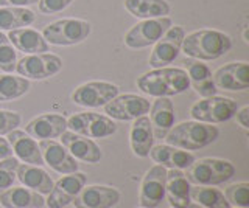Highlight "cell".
<instances>
[{
	"label": "cell",
	"mask_w": 249,
	"mask_h": 208,
	"mask_svg": "<svg viewBox=\"0 0 249 208\" xmlns=\"http://www.w3.org/2000/svg\"><path fill=\"white\" fill-rule=\"evenodd\" d=\"M243 37H245V42H249V39H248V28H245V32H243Z\"/></svg>",
	"instance_id": "cell-43"
},
{
	"label": "cell",
	"mask_w": 249,
	"mask_h": 208,
	"mask_svg": "<svg viewBox=\"0 0 249 208\" xmlns=\"http://www.w3.org/2000/svg\"><path fill=\"white\" fill-rule=\"evenodd\" d=\"M170 208H171V207H170Z\"/></svg>",
	"instance_id": "cell-46"
},
{
	"label": "cell",
	"mask_w": 249,
	"mask_h": 208,
	"mask_svg": "<svg viewBox=\"0 0 249 208\" xmlns=\"http://www.w3.org/2000/svg\"><path fill=\"white\" fill-rule=\"evenodd\" d=\"M126 11L137 19H156L170 14V3L167 0H124Z\"/></svg>",
	"instance_id": "cell-28"
},
{
	"label": "cell",
	"mask_w": 249,
	"mask_h": 208,
	"mask_svg": "<svg viewBox=\"0 0 249 208\" xmlns=\"http://www.w3.org/2000/svg\"><path fill=\"white\" fill-rule=\"evenodd\" d=\"M20 121L22 118L18 112L0 109V137H3L8 132H11V130L18 129V126H20Z\"/></svg>",
	"instance_id": "cell-36"
},
{
	"label": "cell",
	"mask_w": 249,
	"mask_h": 208,
	"mask_svg": "<svg viewBox=\"0 0 249 208\" xmlns=\"http://www.w3.org/2000/svg\"><path fill=\"white\" fill-rule=\"evenodd\" d=\"M62 70V59L53 53H36L27 55L16 64V70L19 76L25 80L42 81L58 75Z\"/></svg>",
	"instance_id": "cell-7"
},
{
	"label": "cell",
	"mask_w": 249,
	"mask_h": 208,
	"mask_svg": "<svg viewBox=\"0 0 249 208\" xmlns=\"http://www.w3.org/2000/svg\"><path fill=\"white\" fill-rule=\"evenodd\" d=\"M212 81L218 89L223 90H246L249 87V65L245 61L228 63L213 72Z\"/></svg>",
	"instance_id": "cell-16"
},
{
	"label": "cell",
	"mask_w": 249,
	"mask_h": 208,
	"mask_svg": "<svg viewBox=\"0 0 249 208\" xmlns=\"http://www.w3.org/2000/svg\"><path fill=\"white\" fill-rule=\"evenodd\" d=\"M232 48V37L218 30H196L184 36L181 51L198 61H215Z\"/></svg>",
	"instance_id": "cell-2"
},
{
	"label": "cell",
	"mask_w": 249,
	"mask_h": 208,
	"mask_svg": "<svg viewBox=\"0 0 249 208\" xmlns=\"http://www.w3.org/2000/svg\"><path fill=\"white\" fill-rule=\"evenodd\" d=\"M150 123L153 128L154 138H165L167 132L175 126L176 115H175V106L170 101V98H156L153 104L150 106Z\"/></svg>",
	"instance_id": "cell-22"
},
{
	"label": "cell",
	"mask_w": 249,
	"mask_h": 208,
	"mask_svg": "<svg viewBox=\"0 0 249 208\" xmlns=\"http://www.w3.org/2000/svg\"><path fill=\"white\" fill-rule=\"evenodd\" d=\"M67 129L88 138H106L117 132V125L107 115L97 112H80L67 120Z\"/></svg>",
	"instance_id": "cell-8"
},
{
	"label": "cell",
	"mask_w": 249,
	"mask_h": 208,
	"mask_svg": "<svg viewBox=\"0 0 249 208\" xmlns=\"http://www.w3.org/2000/svg\"><path fill=\"white\" fill-rule=\"evenodd\" d=\"M190 200L204 208H231L223 192L213 187L193 185L190 187Z\"/></svg>",
	"instance_id": "cell-30"
},
{
	"label": "cell",
	"mask_w": 249,
	"mask_h": 208,
	"mask_svg": "<svg viewBox=\"0 0 249 208\" xmlns=\"http://www.w3.org/2000/svg\"><path fill=\"white\" fill-rule=\"evenodd\" d=\"M154 135L150 118L146 115H142L136 120H132L131 130H129V144L134 156L145 159L148 157L151 148L154 146Z\"/></svg>",
	"instance_id": "cell-24"
},
{
	"label": "cell",
	"mask_w": 249,
	"mask_h": 208,
	"mask_svg": "<svg viewBox=\"0 0 249 208\" xmlns=\"http://www.w3.org/2000/svg\"><path fill=\"white\" fill-rule=\"evenodd\" d=\"M13 156V149L10 143H8L6 138L0 137V160H3L6 157H11Z\"/></svg>",
	"instance_id": "cell-41"
},
{
	"label": "cell",
	"mask_w": 249,
	"mask_h": 208,
	"mask_svg": "<svg viewBox=\"0 0 249 208\" xmlns=\"http://www.w3.org/2000/svg\"><path fill=\"white\" fill-rule=\"evenodd\" d=\"M187 208H204V207H201V205H198V204H195V202H192L189 207H187Z\"/></svg>",
	"instance_id": "cell-42"
},
{
	"label": "cell",
	"mask_w": 249,
	"mask_h": 208,
	"mask_svg": "<svg viewBox=\"0 0 249 208\" xmlns=\"http://www.w3.org/2000/svg\"><path fill=\"white\" fill-rule=\"evenodd\" d=\"M233 117L237 118V123L241 128L246 130L249 129V106H243L241 109H238Z\"/></svg>",
	"instance_id": "cell-39"
},
{
	"label": "cell",
	"mask_w": 249,
	"mask_h": 208,
	"mask_svg": "<svg viewBox=\"0 0 249 208\" xmlns=\"http://www.w3.org/2000/svg\"><path fill=\"white\" fill-rule=\"evenodd\" d=\"M238 111L235 99L228 96H209L201 98L190 107V115L195 121L207 123V125H220L229 121Z\"/></svg>",
	"instance_id": "cell-6"
},
{
	"label": "cell",
	"mask_w": 249,
	"mask_h": 208,
	"mask_svg": "<svg viewBox=\"0 0 249 208\" xmlns=\"http://www.w3.org/2000/svg\"><path fill=\"white\" fill-rule=\"evenodd\" d=\"M18 64V50L5 33L0 32V70L5 73H13Z\"/></svg>",
	"instance_id": "cell-33"
},
{
	"label": "cell",
	"mask_w": 249,
	"mask_h": 208,
	"mask_svg": "<svg viewBox=\"0 0 249 208\" xmlns=\"http://www.w3.org/2000/svg\"><path fill=\"white\" fill-rule=\"evenodd\" d=\"M224 197L231 207L235 208H249V183L237 182L224 188Z\"/></svg>",
	"instance_id": "cell-32"
},
{
	"label": "cell",
	"mask_w": 249,
	"mask_h": 208,
	"mask_svg": "<svg viewBox=\"0 0 249 208\" xmlns=\"http://www.w3.org/2000/svg\"><path fill=\"white\" fill-rule=\"evenodd\" d=\"M151 103L145 96L134 94H123L117 95L111 101L106 103L105 113L109 118L119 121H132L142 115H146L150 111Z\"/></svg>",
	"instance_id": "cell-11"
},
{
	"label": "cell",
	"mask_w": 249,
	"mask_h": 208,
	"mask_svg": "<svg viewBox=\"0 0 249 208\" xmlns=\"http://www.w3.org/2000/svg\"><path fill=\"white\" fill-rule=\"evenodd\" d=\"M86 182H88V176L84 173L75 171L64 174L56 183H53L52 191L47 194L45 205L49 208H66L80 194Z\"/></svg>",
	"instance_id": "cell-13"
},
{
	"label": "cell",
	"mask_w": 249,
	"mask_h": 208,
	"mask_svg": "<svg viewBox=\"0 0 249 208\" xmlns=\"http://www.w3.org/2000/svg\"><path fill=\"white\" fill-rule=\"evenodd\" d=\"M190 187L182 169H167L165 199L171 208H187L192 204Z\"/></svg>",
	"instance_id": "cell-21"
},
{
	"label": "cell",
	"mask_w": 249,
	"mask_h": 208,
	"mask_svg": "<svg viewBox=\"0 0 249 208\" xmlns=\"http://www.w3.org/2000/svg\"><path fill=\"white\" fill-rule=\"evenodd\" d=\"M140 208H142V207H140Z\"/></svg>",
	"instance_id": "cell-45"
},
{
	"label": "cell",
	"mask_w": 249,
	"mask_h": 208,
	"mask_svg": "<svg viewBox=\"0 0 249 208\" xmlns=\"http://www.w3.org/2000/svg\"><path fill=\"white\" fill-rule=\"evenodd\" d=\"M167 168L154 165L143 176L139 192V204L142 208H156L165 199Z\"/></svg>",
	"instance_id": "cell-14"
},
{
	"label": "cell",
	"mask_w": 249,
	"mask_h": 208,
	"mask_svg": "<svg viewBox=\"0 0 249 208\" xmlns=\"http://www.w3.org/2000/svg\"><path fill=\"white\" fill-rule=\"evenodd\" d=\"M185 36V30L182 27L171 25L165 34L154 44L153 51L150 55V65L153 68L168 67L179 56L182 47V41Z\"/></svg>",
	"instance_id": "cell-12"
},
{
	"label": "cell",
	"mask_w": 249,
	"mask_h": 208,
	"mask_svg": "<svg viewBox=\"0 0 249 208\" xmlns=\"http://www.w3.org/2000/svg\"><path fill=\"white\" fill-rule=\"evenodd\" d=\"M36 19V13L30 8H16V6H0V32L25 28Z\"/></svg>",
	"instance_id": "cell-29"
},
{
	"label": "cell",
	"mask_w": 249,
	"mask_h": 208,
	"mask_svg": "<svg viewBox=\"0 0 249 208\" xmlns=\"http://www.w3.org/2000/svg\"><path fill=\"white\" fill-rule=\"evenodd\" d=\"M185 73L189 76L190 80V84L192 82H199V81H206V80H210L212 78V72H210V68L202 64V61H198V59H187L185 63Z\"/></svg>",
	"instance_id": "cell-35"
},
{
	"label": "cell",
	"mask_w": 249,
	"mask_h": 208,
	"mask_svg": "<svg viewBox=\"0 0 249 208\" xmlns=\"http://www.w3.org/2000/svg\"><path fill=\"white\" fill-rule=\"evenodd\" d=\"M0 205L5 208H42L45 199L27 187H11L0 192Z\"/></svg>",
	"instance_id": "cell-26"
},
{
	"label": "cell",
	"mask_w": 249,
	"mask_h": 208,
	"mask_svg": "<svg viewBox=\"0 0 249 208\" xmlns=\"http://www.w3.org/2000/svg\"><path fill=\"white\" fill-rule=\"evenodd\" d=\"M190 86L195 89L196 94H199V96L202 98H209V96H215L216 92H218V87L215 86V82L210 80H206V81H199V82H192Z\"/></svg>",
	"instance_id": "cell-38"
},
{
	"label": "cell",
	"mask_w": 249,
	"mask_h": 208,
	"mask_svg": "<svg viewBox=\"0 0 249 208\" xmlns=\"http://www.w3.org/2000/svg\"><path fill=\"white\" fill-rule=\"evenodd\" d=\"M6 140L10 143L16 159L22 161V163L36 165V166L44 165V159L41 149H39L37 140L28 135L25 130H19V129L11 130V132L6 134Z\"/></svg>",
	"instance_id": "cell-19"
},
{
	"label": "cell",
	"mask_w": 249,
	"mask_h": 208,
	"mask_svg": "<svg viewBox=\"0 0 249 208\" xmlns=\"http://www.w3.org/2000/svg\"><path fill=\"white\" fill-rule=\"evenodd\" d=\"M148 157H151V160L156 165H160L167 169H187L193 163V154L189 151L175 148L171 144H156L151 148Z\"/></svg>",
	"instance_id": "cell-23"
},
{
	"label": "cell",
	"mask_w": 249,
	"mask_h": 208,
	"mask_svg": "<svg viewBox=\"0 0 249 208\" xmlns=\"http://www.w3.org/2000/svg\"><path fill=\"white\" fill-rule=\"evenodd\" d=\"M44 163L61 176L78 171V161L64 146L54 140H39Z\"/></svg>",
	"instance_id": "cell-17"
},
{
	"label": "cell",
	"mask_w": 249,
	"mask_h": 208,
	"mask_svg": "<svg viewBox=\"0 0 249 208\" xmlns=\"http://www.w3.org/2000/svg\"><path fill=\"white\" fill-rule=\"evenodd\" d=\"M73 0H39L37 8L42 14H58L72 5Z\"/></svg>",
	"instance_id": "cell-37"
},
{
	"label": "cell",
	"mask_w": 249,
	"mask_h": 208,
	"mask_svg": "<svg viewBox=\"0 0 249 208\" xmlns=\"http://www.w3.org/2000/svg\"><path fill=\"white\" fill-rule=\"evenodd\" d=\"M16 176H18V180L23 185V187L33 190L42 196L49 194L53 188L52 177L41 166L28 165V163H19Z\"/></svg>",
	"instance_id": "cell-27"
},
{
	"label": "cell",
	"mask_w": 249,
	"mask_h": 208,
	"mask_svg": "<svg viewBox=\"0 0 249 208\" xmlns=\"http://www.w3.org/2000/svg\"><path fill=\"white\" fill-rule=\"evenodd\" d=\"M233 208H235V207H233Z\"/></svg>",
	"instance_id": "cell-44"
},
{
	"label": "cell",
	"mask_w": 249,
	"mask_h": 208,
	"mask_svg": "<svg viewBox=\"0 0 249 208\" xmlns=\"http://www.w3.org/2000/svg\"><path fill=\"white\" fill-rule=\"evenodd\" d=\"M61 144L72 154V156L84 161V163H98L103 157V152L98 148V144L92 138L83 137L80 134H75L72 130H66L61 134Z\"/></svg>",
	"instance_id": "cell-20"
},
{
	"label": "cell",
	"mask_w": 249,
	"mask_h": 208,
	"mask_svg": "<svg viewBox=\"0 0 249 208\" xmlns=\"http://www.w3.org/2000/svg\"><path fill=\"white\" fill-rule=\"evenodd\" d=\"M120 197V191L107 185H84L72 205L75 208H114Z\"/></svg>",
	"instance_id": "cell-15"
},
{
	"label": "cell",
	"mask_w": 249,
	"mask_h": 208,
	"mask_svg": "<svg viewBox=\"0 0 249 208\" xmlns=\"http://www.w3.org/2000/svg\"><path fill=\"white\" fill-rule=\"evenodd\" d=\"M67 130V118L59 113H41L27 123L25 132L35 140H53Z\"/></svg>",
	"instance_id": "cell-18"
},
{
	"label": "cell",
	"mask_w": 249,
	"mask_h": 208,
	"mask_svg": "<svg viewBox=\"0 0 249 208\" xmlns=\"http://www.w3.org/2000/svg\"><path fill=\"white\" fill-rule=\"evenodd\" d=\"M137 87L145 95L154 98H170L184 94L190 87V80L184 68L160 67L139 76Z\"/></svg>",
	"instance_id": "cell-1"
},
{
	"label": "cell",
	"mask_w": 249,
	"mask_h": 208,
	"mask_svg": "<svg viewBox=\"0 0 249 208\" xmlns=\"http://www.w3.org/2000/svg\"><path fill=\"white\" fill-rule=\"evenodd\" d=\"M184 174L192 185L215 187V185L229 182L235 176V166L229 160L206 157L193 160V163L185 169Z\"/></svg>",
	"instance_id": "cell-4"
},
{
	"label": "cell",
	"mask_w": 249,
	"mask_h": 208,
	"mask_svg": "<svg viewBox=\"0 0 249 208\" xmlns=\"http://www.w3.org/2000/svg\"><path fill=\"white\" fill-rule=\"evenodd\" d=\"M8 39L11 41L14 48L22 51L23 55H36V53H47L50 50V45L44 39L42 33L33 28H18L11 30L6 34Z\"/></svg>",
	"instance_id": "cell-25"
},
{
	"label": "cell",
	"mask_w": 249,
	"mask_h": 208,
	"mask_svg": "<svg viewBox=\"0 0 249 208\" xmlns=\"http://www.w3.org/2000/svg\"><path fill=\"white\" fill-rule=\"evenodd\" d=\"M218 137H220V130L216 126L193 120L175 125L167 132L165 142L167 144L184 151H198L216 142Z\"/></svg>",
	"instance_id": "cell-3"
},
{
	"label": "cell",
	"mask_w": 249,
	"mask_h": 208,
	"mask_svg": "<svg viewBox=\"0 0 249 208\" xmlns=\"http://www.w3.org/2000/svg\"><path fill=\"white\" fill-rule=\"evenodd\" d=\"M92 33V25L83 19H61L49 24L42 32L49 45L69 47L84 42Z\"/></svg>",
	"instance_id": "cell-5"
},
{
	"label": "cell",
	"mask_w": 249,
	"mask_h": 208,
	"mask_svg": "<svg viewBox=\"0 0 249 208\" xmlns=\"http://www.w3.org/2000/svg\"><path fill=\"white\" fill-rule=\"evenodd\" d=\"M30 81L11 73L0 75V101H13L30 90Z\"/></svg>",
	"instance_id": "cell-31"
},
{
	"label": "cell",
	"mask_w": 249,
	"mask_h": 208,
	"mask_svg": "<svg viewBox=\"0 0 249 208\" xmlns=\"http://www.w3.org/2000/svg\"><path fill=\"white\" fill-rule=\"evenodd\" d=\"M19 163L20 161L13 156L0 160V192L11 188L16 183V180H18L16 173H18Z\"/></svg>",
	"instance_id": "cell-34"
},
{
	"label": "cell",
	"mask_w": 249,
	"mask_h": 208,
	"mask_svg": "<svg viewBox=\"0 0 249 208\" xmlns=\"http://www.w3.org/2000/svg\"><path fill=\"white\" fill-rule=\"evenodd\" d=\"M119 86L107 81H89L78 86L72 94V101L81 107L97 109L119 95Z\"/></svg>",
	"instance_id": "cell-10"
},
{
	"label": "cell",
	"mask_w": 249,
	"mask_h": 208,
	"mask_svg": "<svg viewBox=\"0 0 249 208\" xmlns=\"http://www.w3.org/2000/svg\"><path fill=\"white\" fill-rule=\"evenodd\" d=\"M39 0H0V6H16V8H27L36 5Z\"/></svg>",
	"instance_id": "cell-40"
},
{
	"label": "cell",
	"mask_w": 249,
	"mask_h": 208,
	"mask_svg": "<svg viewBox=\"0 0 249 208\" xmlns=\"http://www.w3.org/2000/svg\"><path fill=\"white\" fill-rule=\"evenodd\" d=\"M173 25L171 17H156V19H145L139 22L128 33L124 34V45L132 50L151 47L158 42L160 37L165 34L167 30Z\"/></svg>",
	"instance_id": "cell-9"
}]
</instances>
